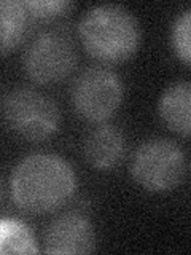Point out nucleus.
Here are the masks:
<instances>
[{
    "label": "nucleus",
    "instance_id": "ddd939ff",
    "mask_svg": "<svg viewBox=\"0 0 191 255\" xmlns=\"http://www.w3.org/2000/svg\"><path fill=\"white\" fill-rule=\"evenodd\" d=\"M27 8L30 19L50 21L59 18L70 11L74 3L69 0H32V2H24Z\"/></svg>",
    "mask_w": 191,
    "mask_h": 255
},
{
    "label": "nucleus",
    "instance_id": "1a4fd4ad",
    "mask_svg": "<svg viewBox=\"0 0 191 255\" xmlns=\"http://www.w3.org/2000/svg\"><path fill=\"white\" fill-rule=\"evenodd\" d=\"M191 86L188 82L174 83L159 99V115L171 131L188 137L191 129Z\"/></svg>",
    "mask_w": 191,
    "mask_h": 255
},
{
    "label": "nucleus",
    "instance_id": "6e6552de",
    "mask_svg": "<svg viewBox=\"0 0 191 255\" xmlns=\"http://www.w3.org/2000/svg\"><path fill=\"white\" fill-rule=\"evenodd\" d=\"M126 142L123 132L113 125H100L88 134L85 140V158L96 169H113L123 159Z\"/></svg>",
    "mask_w": 191,
    "mask_h": 255
},
{
    "label": "nucleus",
    "instance_id": "f03ea898",
    "mask_svg": "<svg viewBox=\"0 0 191 255\" xmlns=\"http://www.w3.org/2000/svg\"><path fill=\"white\" fill-rule=\"evenodd\" d=\"M78 35L88 54L102 62L129 59L140 45V26L121 5H97L80 21Z\"/></svg>",
    "mask_w": 191,
    "mask_h": 255
},
{
    "label": "nucleus",
    "instance_id": "0eeeda50",
    "mask_svg": "<svg viewBox=\"0 0 191 255\" xmlns=\"http://www.w3.org/2000/svg\"><path fill=\"white\" fill-rule=\"evenodd\" d=\"M96 235L91 222L80 214H66L46 230V254H90L94 251Z\"/></svg>",
    "mask_w": 191,
    "mask_h": 255
},
{
    "label": "nucleus",
    "instance_id": "423d86ee",
    "mask_svg": "<svg viewBox=\"0 0 191 255\" xmlns=\"http://www.w3.org/2000/svg\"><path fill=\"white\" fill-rule=\"evenodd\" d=\"M77 51L69 35L45 30L29 43L24 53V70L37 83H56L72 74Z\"/></svg>",
    "mask_w": 191,
    "mask_h": 255
},
{
    "label": "nucleus",
    "instance_id": "9d476101",
    "mask_svg": "<svg viewBox=\"0 0 191 255\" xmlns=\"http://www.w3.org/2000/svg\"><path fill=\"white\" fill-rule=\"evenodd\" d=\"M30 16L24 2L0 0V56L19 46L29 29Z\"/></svg>",
    "mask_w": 191,
    "mask_h": 255
},
{
    "label": "nucleus",
    "instance_id": "9b49d317",
    "mask_svg": "<svg viewBox=\"0 0 191 255\" xmlns=\"http://www.w3.org/2000/svg\"><path fill=\"white\" fill-rule=\"evenodd\" d=\"M38 247L32 231L19 220L0 219V254H35Z\"/></svg>",
    "mask_w": 191,
    "mask_h": 255
},
{
    "label": "nucleus",
    "instance_id": "7ed1b4c3",
    "mask_svg": "<svg viewBox=\"0 0 191 255\" xmlns=\"http://www.w3.org/2000/svg\"><path fill=\"white\" fill-rule=\"evenodd\" d=\"M187 174V156L169 139H151L142 143L132 161V175L148 191H169L179 187Z\"/></svg>",
    "mask_w": 191,
    "mask_h": 255
},
{
    "label": "nucleus",
    "instance_id": "f8f14e48",
    "mask_svg": "<svg viewBox=\"0 0 191 255\" xmlns=\"http://www.w3.org/2000/svg\"><path fill=\"white\" fill-rule=\"evenodd\" d=\"M191 11L185 10L177 19L174 22V27L171 32V42H172V48L175 54L187 64H190L191 61Z\"/></svg>",
    "mask_w": 191,
    "mask_h": 255
},
{
    "label": "nucleus",
    "instance_id": "4468645a",
    "mask_svg": "<svg viewBox=\"0 0 191 255\" xmlns=\"http://www.w3.org/2000/svg\"><path fill=\"white\" fill-rule=\"evenodd\" d=\"M0 196H2V183H0Z\"/></svg>",
    "mask_w": 191,
    "mask_h": 255
},
{
    "label": "nucleus",
    "instance_id": "39448f33",
    "mask_svg": "<svg viewBox=\"0 0 191 255\" xmlns=\"http://www.w3.org/2000/svg\"><path fill=\"white\" fill-rule=\"evenodd\" d=\"M72 102L85 120L102 123L115 115L121 106L123 83L115 72L108 69H86L72 86Z\"/></svg>",
    "mask_w": 191,
    "mask_h": 255
},
{
    "label": "nucleus",
    "instance_id": "f257e3e1",
    "mask_svg": "<svg viewBox=\"0 0 191 255\" xmlns=\"http://www.w3.org/2000/svg\"><path fill=\"white\" fill-rule=\"evenodd\" d=\"M10 187L11 198L19 209L45 214L69 201L75 191L77 177L72 166L61 156L34 153L16 164Z\"/></svg>",
    "mask_w": 191,
    "mask_h": 255
},
{
    "label": "nucleus",
    "instance_id": "20e7f679",
    "mask_svg": "<svg viewBox=\"0 0 191 255\" xmlns=\"http://www.w3.org/2000/svg\"><path fill=\"white\" fill-rule=\"evenodd\" d=\"M3 114L8 126L19 137L34 142L51 137L61 122L56 102L32 88H18L8 94Z\"/></svg>",
    "mask_w": 191,
    "mask_h": 255
}]
</instances>
